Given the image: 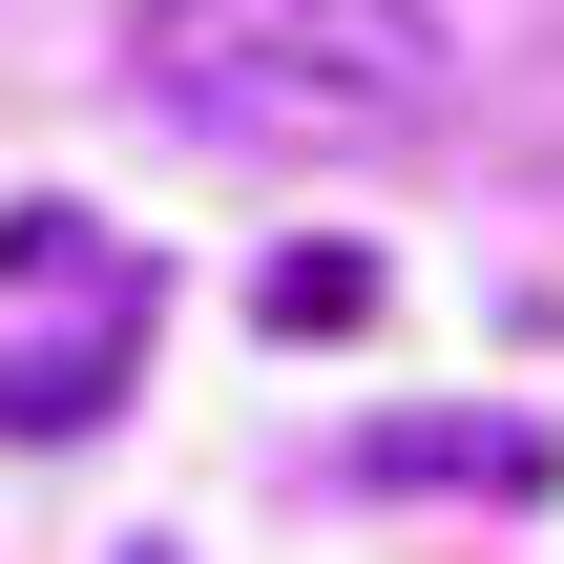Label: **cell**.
Masks as SVG:
<instances>
[{"instance_id":"cell-1","label":"cell","mask_w":564,"mask_h":564,"mask_svg":"<svg viewBox=\"0 0 564 564\" xmlns=\"http://www.w3.org/2000/svg\"><path fill=\"white\" fill-rule=\"evenodd\" d=\"M126 63L230 147H377L460 105V0H126Z\"/></svg>"},{"instance_id":"cell-2","label":"cell","mask_w":564,"mask_h":564,"mask_svg":"<svg viewBox=\"0 0 564 564\" xmlns=\"http://www.w3.org/2000/svg\"><path fill=\"white\" fill-rule=\"evenodd\" d=\"M564 440L544 419H502V398H398V419H356V502H544Z\"/></svg>"},{"instance_id":"cell-3","label":"cell","mask_w":564,"mask_h":564,"mask_svg":"<svg viewBox=\"0 0 564 564\" xmlns=\"http://www.w3.org/2000/svg\"><path fill=\"white\" fill-rule=\"evenodd\" d=\"M377 293H398V272H377V230H293V251L251 272V314H272L293 356H335V335H377Z\"/></svg>"},{"instance_id":"cell-4","label":"cell","mask_w":564,"mask_h":564,"mask_svg":"<svg viewBox=\"0 0 564 564\" xmlns=\"http://www.w3.org/2000/svg\"><path fill=\"white\" fill-rule=\"evenodd\" d=\"M105 398H126V314H105V335H63V356H0V440H84Z\"/></svg>"}]
</instances>
